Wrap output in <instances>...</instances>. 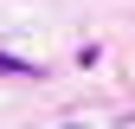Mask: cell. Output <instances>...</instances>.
<instances>
[{
    "mask_svg": "<svg viewBox=\"0 0 135 129\" xmlns=\"http://www.w3.org/2000/svg\"><path fill=\"white\" fill-rule=\"evenodd\" d=\"M64 129H77V123H64Z\"/></svg>",
    "mask_w": 135,
    "mask_h": 129,
    "instance_id": "cell-2",
    "label": "cell"
},
{
    "mask_svg": "<svg viewBox=\"0 0 135 129\" xmlns=\"http://www.w3.org/2000/svg\"><path fill=\"white\" fill-rule=\"evenodd\" d=\"M45 64H26V58H13V52H0V77H39Z\"/></svg>",
    "mask_w": 135,
    "mask_h": 129,
    "instance_id": "cell-1",
    "label": "cell"
}]
</instances>
